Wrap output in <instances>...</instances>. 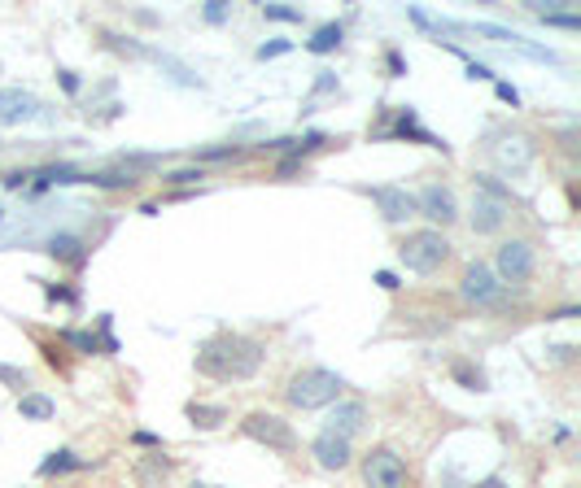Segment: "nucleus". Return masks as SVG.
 <instances>
[{
    "label": "nucleus",
    "instance_id": "nucleus-1",
    "mask_svg": "<svg viewBox=\"0 0 581 488\" xmlns=\"http://www.w3.org/2000/svg\"><path fill=\"white\" fill-rule=\"evenodd\" d=\"M263 340L245 336V331H214L197 345V375L214 384H245L263 371Z\"/></svg>",
    "mask_w": 581,
    "mask_h": 488
},
{
    "label": "nucleus",
    "instance_id": "nucleus-2",
    "mask_svg": "<svg viewBox=\"0 0 581 488\" xmlns=\"http://www.w3.org/2000/svg\"><path fill=\"white\" fill-rule=\"evenodd\" d=\"M512 188L499 184L494 175H473V196H468V231L473 235H499V231L512 223Z\"/></svg>",
    "mask_w": 581,
    "mask_h": 488
},
{
    "label": "nucleus",
    "instance_id": "nucleus-3",
    "mask_svg": "<svg viewBox=\"0 0 581 488\" xmlns=\"http://www.w3.org/2000/svg\"><path fill=\"white\" fill-rule=\"evenodd\" d=\"M481 158L494 166L499 175H525L529 166L538 162V140L520 127H490L481 140Z\"/></svg>",
    "mask_w": 581,
    "mask_h": 488
},
{
    "label": "nucleus",
    "instance_id": "nucleus-4",
    "mask_svg": "<svg viewBox=\"0 0 581 488\" xmlns=\"http://www.w3.org/2000/svg\"><path fill=\"white\" fill-rule=\"evenodd\" d=\"M342 392H345V380L337 371H328V366H302V371L289 375L284 401L293 410H324V406L342 401Z\"/></svg>",
    "mask_w": 581,
    "mask_h": 488
},
{
    "label": "nucleus",
    "instance_id": "nucleus-5",
    "mask_svg": "<svg viewBox=\"0 0 581 488\" xmlns=\"http://www.w3.org/2000/svg\"><path fill=\"white\" fill-rule=\"evenodd\" d=\"M398 261L407 266L411 275H438L446 261H450V240H446V231H433V227L407 231V235L398 240Z\"/></svg>",
    "mask_w": 581,
    "mask_h": 488
},
{
    "label": "nucleus",
    "instance_id": "nucleus-6",
    "mask_svg": "<svg viewBox=\"0 0 581 488\" xmlns=\"http://www.w3.org/2000/svg\"><path fill=\"white\" fill-rule=\"evenodd\" d=\"M494 279L503 284V288H525L533 275H538V244L533 240H525V235H512V240H503L499 249H494Z\"/></svg>",
    "mask_w": 581,
    "mask_h": 488
},
{
    "label": "nucleus",
    "instance_id": "nucleus-7",
    "mask_svg": "<svg viewBox=\"0 0 581 488\" xmlns=\"http://www.w3.org/2000/svg\"><path fill=\"white\" fill-rule=\"evenodd\" d=\"M415 218H424V223H429L433 231L455 227V223L464 218L455 188H450V184H442V179H429V184L415 193Z\"/></svg>",
    "mask_w": 581,
    "mask_h": 488
},
{
    "label": "nucleus",
    "instance_id": "nucleus-8",
    "mask_svg": "<svg viewBox=\"0 0 581 488\" xmlns=\"http://www.w3.org/2000/svg\"><path fill=\"white\" fill-rule=\"evenodd\" d=\"M240 432H245L249 441L267 445L272 454H298V432H293V424L272 415V410H249V415L240 419Z\"/></svg>",
    "mask_w": 581,
    "mask_h": 488
},
{
    "label": "nucleus",
    "instance_id": "nucleus-9",
    "mask_svg": "<svg viewBox=\"0 0 581 488\" xmlns=\"http://www.w3.org/2000/svg\"><path fill=\"white\" fill-rule=\"evenodd\" d=\"M363 484L368 488H407V462L389 445H372L363 454Z\"/></svg>",
    "mask_w": 581,
    "mask_h": 488
},
{
    "label": "nucleus",
    "instance_id": "nucleus-10",
    "mask_svg": "<svg viewBox=\"0 0 581 488\" xmlns=\"http://www.w3.org/2000/svg\"><path fill=\"white\" fill-rule=\"evenodd\" d=\"M459 296L468 305H477V310H494L503 301V284L494 279V270L485 261H468L464 275H459Z\"/></svg>",
    "mask_w": 581,
    "mask_h": 488
},
{
    "label": "nucleus",
    "instance_id": "nucleus-11",
    "mask_svg": "<svg viewBox=\"0 0 581 488\" xmlns=\"http://www.w3.org/2000/svg\"><path fill=\"white\" fill-rule=\"evenodd\" d=\"M368 196H372V205L380 210V218L389 227H403L415 218V193L398 188V184H377V188H368Z\"/></svg>",
    "mask_w": 581,
    "mask_h": 488
},
{
    "label": "nucleus",
    "instance_id": "nucleus-12",
    "mask_svg": "<svg viewBox=\"0 0 581 488\" xmlns=\"http://www.w3.org/2000/svg\"><path fill=\"white\" fill-rule=\"evenodd\" d=\"M310 458H315L324 471H345V467L354 462V441H345V436L324 427V432L310 441Z\"/></svg>",
    "mask_w": 581,
    "mask_h": 488
},
{
    "label": "nucleus",
    "instance_id": "nucleus-13",
    "mask_svg": "<svg viewBox=\"0 0 581 488\" xmlns=\"http://www.w3.org/2000/svg\"><path fill=\"white\" fill-rule=\"evenodd\" d=\"M39 118V97L27 88H0V127H22Z\"/></svg>",
    "mask_w": 581,
    "mask_h": 488
},
{
    "label": "nucleus",
    "instance_id": "nucleus-14",
    "mask_svg": "<svg viewBox=\"0 0 581 488\" xmlns=\"http://www.w3.org/2000/svg\"><path fill=\"white\" fill-rule=\"evenodd\" d=\"M363 427H368V406H363V401H333V406H328V432L354 441Z\"/></svg>",
    "mask_w": 581,
    "mask_h": 488
},
{
    "label": "nucleus",
    "instance_id": "nucleus-15",
    "mask_svg": "<svg viewBox=\"0 0 581 488\" xmlns=\"http://www.w3.org/2000/svg\"><path fill=\"white\" fill-rule=\"evenodd\" d=\"M48 253H53L57 261H66V266H74V270H79V266L88 261V244H83L79 235H53V240H48Z\"/></svg>",
    "mask_w": 581,
    "mask_h": 488
},
{
    "label": "nucleus",
    "instance_id": "nucleus-16",
    "mask_svg": "<svg viewBox=\"0 0 581 488\" xmlns=\"http://www.w3.org/2000/svg\"><path fill=\"white\" fill-rule=\"evenodd\" d=\"M101 44L109 48V53H118V57H132V62L153 57V48H144L140 39H132V35H118V31H101Z\"/></svg>",
    "mask_w": 581,
    "mask_h": 488
},
{
    "label": "nucleus",
    "instance_id": "nucleus-17",
    "mask_svg": "<svg viewBox=\"0 0 581 488\" xmlns=\"http://www.w3.org/2000/svg\"><path fill=\"white\" fill-rule=\"evenodd\" d=\"M18 415L31 419V424H48V419L57 415V406H53L44 392H22V397H18Z\"/></svg>",
    "mask_w": 581,
    "mask_h": 488
},
{
    "label": "nucleus",
    "instance_id": "nucleus-18",
    "mask_svg": "<svg viewBox=\"0 0 581 488\" xmlns=\"http://www.w3.org/2000/svg\"><path fill=\"white\" fill-rule=\"evenodd\" d=\"M184 415L193 419V427H219V424H228V406H210V401H188L184 406Z\"/></svg>",
    "mask_w": 581,
    "mask_h": 488
},
{
    "label": "nucleus",
    "instance_id": "nucleus-19",
    "mask_svg": "<svg viewBox=\"0 0 581 488\" xmlns=\"http://www.w3.org/2000/svg\"><path fill=\"white\" fill-rule=\"evenodd\" d=\"M342 39H345L342 22H324V27L307 39V48L315 53V57H324V53H337V48H342Z\"/></svg>",
    "mask_w": 581,
    "mask_h": 488
},
{
    "label": "nucleus",
    "instance_id": "nucleus-20",
    "mask_svg": "<svg viewBox=\"0 0 581 488\" xmlns=\"http://www.w3.org/2000/svg\"><path fill=\"white\" fill-rule=\"evenodd\" d=\"M450 375H455V384H464V389H473V392H485V389H490L485 371H481V366H473L468 358H455V362H450Z\"/></svg>",
    "mask_w": 581,
    "mask_h": 488
},
{
    "label": "nucleus",
    "instance_id": "nucleus-21",
    "mask_svg": "<svg viewBox=\"0 0 581 488\" xmlns=\"http://www.w3.org/2000/svg\"><path fill=\"white\" fill-rule=\"evenodd\" d=\"M66 471H88V462L74 458L70 449H57V454H48L39 462V475H66Z\"/></svg>",
    "mask_w": 581,
    "mask_h": 488
},
{
    "label": "nucleus",
    "instance_id": "nucleus-22",
    "mask_svg": "<svg viewBox=\"0 0 581 488\" xmlns=\"http://www.w3.org/2000/svg\"><path fill=\"white\" fill-rule=\"evenodd\" d=\"M0 384H9V389L22 397V392H31V375H27L22 366H9V362H0Z\"/></svg>",
    "mask_w": 581,
    "mask_h": 488
},
{
    "label": "nucleus",
    "instance_id": "nucleus-23",
    "mask_svg": "<svg viewBox=\"0 0 581 488\" xmlns=\"http://www.w3.org/2000/svg\"><path fill=\"white\" fill-rule=\"evenodd\" d=\"M62 340H66V345H74L79 354H101V349H105L92 331H62Z\"/></svg>",
    "mask_w": 581,
    "mask_h": 488
},
{
    "label": "nucleus",
    "instance_id": "nucleus-24",
    "mask_svg": "<svg viewBox=\"0 0 581 488\" xmlns=\"http://www.w3.org/2000/svg\"><path fill=\"white\" fill-rule=\"evenodd\" d=\"M140 475H144V480H167V475H171V462H167L162 454H158V458H149V462L140 467Z\"/></svg>",
    "mask_w": 581,
    "mask_h": 488
},
{
    "label": "nucleus",
    "instance_id": "nucleus-25",
    "mask_svg": "<svg viewBox=\"0 0 581 488\" xmlns=\"http://www.w3.org/2000/svg\"><path fill=\"white\" fill-rule=\"evenodd\" d=\"M263 13L272 22H302V9H284V4H263Z\"/></svg>",
    "mask_w": 581,
    "mask_h": 488
},
{
    "label": "nucleus",
    "instance_id": "nucleus-26",
    "mask_svg": "<svg viewBox=\"0 0 581 488\" xmlns=\"http://www.w3.org/2000/svg\"><path fill=\"white\" fill-rule=\"evenodd\" d=\"M538 13L547 18L551 27H568V31H577V27H581V18H577V13H555V9H538Z\"/></svg>",
    "mask_w": 581,
    "mask_h": 488
},
{
    "label": "nucleus",
    "instance_id": "nucleus-27",
    "mask_svg": "<svg viewBox=\"0 0 581 488\" xmlns=\"http://www.w3.org/2000/svg\"><path fill=\"white\" fill-rule=\"evenodd\" d=\"M223 18H228V4H223V0H210V4H205V22H223Z\"/></svg>",
    "mask_w": 581,
    "mask_h": 488
},
{
    "label": "nucleus",
    "instance_id": "nucleus-28",
    "mask_svg": "<svg viewBox=\"0 0 581 488\" xmlns=\"http://www.w3.org/2000/svg\"><path fill=\"white\" fill-rule=\"evenodd\" d=\"M280 53H289V44H284V39H275V44H263V48H258V62H267V57H280Z\"/></svg>",
    "mask_w": 581,
    "mask_h": 488
},
{
    "label": "nucleus",
    "instance_id": "nucleus-29",
    "mask_svg": "<svg viewBox=\"0 0 581 488\" xmlns=\"http://www.w3.org/2000/svg\"><path fill=\"white\" fill-rule=\"evenodd\" d=\"M167 179H171V184H197V179H202V166H197V170H175Z\"/></svg>",
    "mask_w": 581,
    "mask_h": 488
},
{
    "label": "nucleus",
    "instance_id": "nucleus-30",
    "mask_svg": "<svg viewBox=\"0 0 581 488\" xmlns=\"http://www.w3.org/2000/svg\"><path fill=\"white\" fill-rule=\"evenodd\" d=\"M57 79H62V88H66L70 97L79 92V74H74V70H57Z\"/></svg>",
    "mask_w": 581,
    "mask_h": 488
},
{
    "label": "nucleus",
    "instance_id": "nucleus-31",
    "mask_svg": "<svg viewBox=\"0 0 581 488\" xmlns=\"http://www.w3.org/2000/svg\"><path fill=\"white\" fill-rule=\"evenodd\" d=\"M377 284H380V288H389V293H398V288H403V284H398V279H394L389 270H380V275H377Z\"/></svg>",
    "mask_w": 581,
    "mask_h": 488
},
{
    "label": "nucleus",
    "instance_id": "nucleus-32",
    "mask_svg": "<svg viewBox=\"0 0 581 488\" xmlns=\"http://www.w3.org/2000/svg\"><path fill=\"white\" fill-rule=\"evenodd\" d=\"M132 18H136L140 27H158V13H149V9H136Z\"/></svg>",
    "mask_w": 581,
    "mask_h": 488
},
{
    "label": "nucleus",
    "instance_id": "nucleus-33",
    "mask_svg": "<svg viewBox=\"0 0 581 488\" xmlns=\"http://www.w3.org/2000/svg\"><path fill=\"white\" fill-rule=\"evenodd\" d=\"M473 488H507V480H499V475H485V480H477Z\"/></svg>",
    "mask_w": 581,
    "mask_h": 488
},
{
    "label": "nucleus",
    "instance_id": "nucleus-34",
    "mask_svg": "<svg viewBox=\"0 0 581 488\" xmlns=\"http://www.w3.org/2000/svg\"><path fill=\"white\" fill-rule=\"evenodd\" d=\"M385 62H389V74H394V79H398V74H403V57H398V53H389V57H385Z\"/></svg>",
    "mask_w": 581,
    "mask_h": 488
},
{
    "label": "nucleus",
    "instance_id": "nucleus-35",
    "mask_svg": "<svg viewBox=\"0 0 581 488\" xmlns=\"http://www.w3.org/2000/svg\"><path fill=\"white\" fill-rule=\"evenodd\" d=\"M499 97L507 100V105H516V100H520V97H516V88H507V83H499Z\"/></svg>",
    "mask_w": 581,
    "mask_h": 488
},
{
    "label": "nucleus",
    "instance_id": "nucleus-36",
    "mask_svg": "<svg viewBox=\"0 0 581 488\" xmlns=\"http://www.w3.org/2000/svg\"><path fill=\"white\" fill-rule=\"evenodd\" d=\"M188 488H202V484H188Z\"/></svg>",
    "mask_w": 581,
    "mask_h": 488
}]
</instances>
